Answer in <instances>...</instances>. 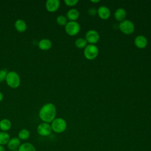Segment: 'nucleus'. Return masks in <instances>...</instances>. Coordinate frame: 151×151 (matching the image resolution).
Masks as SVG:
<instances>
[{
  "mask_svg": "<svg viewBox=\"0 0 151 151\" xmlns=\"http://www.w3.org/2000/svg\"><path fill=\"white\" fill-rule=\"evenodd\" d=\"M56 113L57 109L55 106L51 103H48L41 107L38 113V116L43 122L50 123L55 119Z\"/></svg>",
  "mask_w": 151,
  "mask_h": 151,
  "instance_id": "f257e3e1",
  "label": "nucleus"
},
{
  "mask_svg": "<svg viewBox=\"0 0 151 151\" xmlns=\"http://www.w3.org/2000/svg\"><path fill=\"white\" fill-rule=\"evenodd\" d=\"M5 81L7 85L12 88H18L21 84V78L19 75L15 71H11L8 72Z\"/></svg>",
  "mask_w": 151,
  "mask_h": 151,
  "instance_id": "f03ea898",
  "label": "nucleus"
},
{
  "mask_svg": "<svg viewBox=\"0 0 151 151\" xmlns=\"http://www.w3.org/2000/svg\"><path fill=\"white\" fill-rule=\"evenodd\" d=\"M67 122L66 121L61 118H55L51 124L52 131L56 133H61L64 132L67 129Z\"/></svg>",
  "mask_w": 151,
  "mask_h": 151,
  "instance_id": "7ed1b4c3",
  "label": "nucleus"
},
{
  "mask_svg": "<svg viewBox=\"0 0 151 151\" xmlns=\"http://www.w3.org/2000/svg\"><path fill=\"white\" fill-rule=\"evenodd\" d=\"M99 54V48L95 44H87L84 48V55L87 60L95 59Z\"/></svg>",
  "mask_w": 151,
  "mask_h": 151,
  "instance_id": "20e7f679",
  "label": "nucleus"
},
{
  "mask_svg": "<svg viewBox=\"0 0 151 151\" xmlns=\"http://www.w3.org/2000/svg\"><path fill=\"white\" fill-rule=\"evenodd\" d=\"M119 28L122 32L126 35L131 34L134 31V25L133 22L129 19H124L120 22L119 25Z\"/></svg>",
  "mask_w": 151,
  "mask_h": 151,
  "instance_id": "39448f33",
  "label": "nucleus"
},
{
  "mask_svg": "<svg viewBox=\"0 0 151 151\" xmlns=\"http://www.w3.org/2000/svg\"><path fill=\"white\" fill-rule=\"evenodd\" d=\"M80 25L77 21H68L65 25V31L70 36L77 35L80 32Z\"/></svg>",
  "mask_w": 151,
  "mask_h": 151,
  "instance_id": "423d86ee",
  "label": "nucleus"
},
{
  "mask_svg": "<svg viewBox=\"0 0 151 151\" xmlns=\"http://www.w3.org/2000/svg\"><path fill=\"white\" fill-rule=\"evenodd\" d=\"M37 132L38 134L41 136H48L50 135L52 132L51 124L45 122L41 123L38 125L37 127Z\"/></svg>",
  "mask_w": 151,
  "mask_h": 151,
  "instance_id": "0eeeda50",
  "label": "nucleus"
},
{
  "mask_svg": "<svg viewBox=\"0 0 151 151\" xmlns=\"http://www.w3.org/2000/svg\"><path fill=\"white\" fill-rule=\"evenodd\" d=\"M85 39L90 44H95L99 41L100 39V35L97 31L94 29H90L86 33Z\"/></svg>",
  "mask_w": 151,
  "mask_h": 151,
  "instance_id": "6e6552de",
  "label": "nucleus"
},
{
  "mask_svg": "<svg viewBox=\"0 0 151 151\" xmlns=\"http://www.w3.org/2000/svg\"><path fill=\"white\" fill-rule=\"evenodd\" d=\"M60 1L59 0H47L45 2L46 9L50 12L56 11L60 7Z\"/></svg>",
  "mask_w": 151,
  "mask_h": 151,
  "instance_id": "1a4fd4ad",
  "label": "nucleus"
},
{
  "mask_svg": "<svg viewBox=\"0 0 151 151\" xmlns=\"http://www.w3.org/2000/svg\"><path fill=\"white\" fill-rule=\"evenodd\" d=\"M97 14L102 19H107L111 14L110 9L106 6H100L97 9Z\"/></svg>",
  "mask_w": 151,
  "mask_h": 151,
  "instance_id": "9d476101",
  "label": "nucleus"
},
{
  "mask_svg": "<svg viewBox=\"0 0 151 151\" xmlns=\"http://www.w3.org/2000/svg\"><path fill=\"white\" fill-rule=\"evenodd\" d=\"M21 140L18 137H14L10 139L7 143V148L11 150H17L19 149L21 145Z\"/></svg>",
  "mask_w": 151,
  "mask_h": 151,
  "instance_id": "9b49d317",
  "label": "nucleus"
},
{
  "mask_svg": "<svg viewBox=\"0 0 151 151\" xmlns=\"http://www.w3.org/2000/svg\"><path fill=\"white\" fill-rule=\"evenodd\" d=\"M134 44L138 48L143 49L147 46V40L145 36L142 35H137L134 40Z\"/></svg>",
  "mask_w": 151,
  "mask_h": 151,
  "instance_id": "f8f14e48",
  "label": "nucleus"
},
{
  "mask_svg": "<svg viewBox=\"0 0 151 151\" xmlns=\"http://www.w3.org/2000/svg\"><path fill=\"white\" fill-rule=\"evenodd\" d=\"M38 46L39 48L41 50H48L51 48L52 42L48 38H43L39 41L38 43Z\"/></svg>",
  "mask_w": 151,
  "mask_h": 151,
  "instance_id": "ddd939ff",
  "label": "nucleus"
},
{
  "mask_svg": "<svg viewBox=\"0 0 151 151\" xmlns=\"http://www.w3.org/2000/svg\"><path fill=\"white\" fill-rule=\"evenodd\" d=\"M126 15H127V13L126 10L122 8H117L114 13V17L115 19L117 21H119L120 22H122L125 19L126 17Z\"/></svg>",
  "mask_w": 151,
  "mask_h": 151,
  "instance_id": "4468645a",
  "label": "nucleus"
},
{
  "mask_svg": "<svg viewBox=\"0 0 151 151\" xmlns=\"http://www.w3.org/2000/svg\"><path fill=\"white\" fill-rule=\"evenodd\" d=\"M16 30L19 32H24L27 28L26 22L22 19H18L14 24Z\"/></svg>",
  "mask_w": 151,
  "mask_h": 151,
  "instance_id": "2eb2a0df",
  "label": "nucleus"
},
{
  "mask_svg": "<svg viewBox=\"0 0 151 151\" xmlns=\"http://www.w3.org/2000/svg\"><path fill=\"white\" fill-rule=\"evenodd\" d=\"M79 11L75 8H72L67 11L66 17L70 20V21H76L79 17Z\"/></svg>",
  "mask_w": 151,
  "mask_h": 151,
  "instance_id": "dca6fc26",
  "label": "nucleus"
},
{
  "mask_svg": "<svg viewBox=\"0 0 151 151\" xmlns=\"http://www.w3.org/2000/svg\"><path fill=\"white\" fill-rule=\"evenodd\" d=\"M12 123L8 119H3L0 120V130L2 132L9 130L11 128Z\"/></svg>",
  "mask_w": 151,
  "mask_h": 151,
  "instance_id": "f3484780",
  "label": "nucleus"
},
{
  "mask_svg": "<svg viewBox=\"0 0 151 151\" xmlns=\"http://www.w3.org/2000/svg\"><path fill=\"white\" fill-rule=\"evenodd\" d=\"M18 151H37L35 146L29 142H25L21 144Z\"/></svg>",
  "mask_w": 151,
  "mask_h": 151,
  "instance_id": "a211bd4d",
  "label": "nucleus"
},
{
  "mask_svg": "<svg viewBox=\"0 0 151 151\" xmlns=\"http://www.w3.org/2000/svg\"><path fill=\"white\" fill-rule=\"evenodd\" d=\"M10 139V135L8 132L2 131L0 132V145L3 146L6 145Z\"/></svg>",
  "mask_w": 151,
  "mask_h": 151,
  "instance_id": "6ab92c4d",
  "label": "nucleus"
},
{
  "mask_svg": "<svg viewBox=\"0 0 151 151\" xmlns=\"http://www.w3.org/2000/svg\"><path fill=\"white\" fill-rule=\"evenodd\" d=\"M30 137V132L27 129H21L18 133V137L20 140H26Z\"/></svg>",
  "mask_w": 151,
  "mask_h": 151,
  "instance_id": "aec40b11",
  "label": "nucleus"
},
{
  "mask_svg": "<svg viewBox=\"0 0 151 151\" xmlns=\"http://www.w3.org/2000/svg\"><path fill=\"white\" fill-rule=\"evenodd\" d=\"M87 45V42L85 38H78L75 41V45L78 48H84Z\"/></svg>",
  "mask_w": 151,
  "mask_h": 151,
  "instance_id": "412c9836",
  "label": "nucleus"
},
{
  "mask_svg": "<svg viewBox=\"0 0 151 151\" xmlns=\"http://www.w3.org/2000/svg\"><path fill=\"white\" fill-rule=\"evenodd\" d=\"M56 22L59 25L65 26L67 23V18L64 15H60L57 17Z\"/></svg>",
  "mask_w": 151,
  "mask_h": 151,
  "instance_id": "4be33fe9",
  "label": "nucleus"
},
{
  "mask_svg": "<svg viewBox=\"0 0 151 151\" xmlns=\"http://www.w3.org/2000/svg\"><path fill=\"white\" fill-rule=\"evenodd\" d=\"M8 72V71L6 69L0 70V83L5 80Z\"/></svg>",
  "mask_w": 151,
  "mask_h": 151,
  "instance_id": "5701e85b",
  "label": "nucleus"
},
{
  "mask_svg": "<svg viewBox=\"0 0 151 151\" xmlns=\"http://www.w3.org/2000/svg\"><path fill=\"white\" fill-rule=\"evenodd\" d=\"M78 2V0H65L64 3L66 5L69 6H73L76 5Z\"/></svg>",
  "mask_w": 151,
  "mask_h": 151,
  "instance_id": "b1692460",
  "label": "nucleus"
},
{
  "mask_svg": "<svg viewBox=\"0 0 151 151\" xmlns=\"http://www.w3.org/2000/svg\"><path fill=\"white\" fill-rule=\"evenodd\" d=\"M87 13L90 16H94L97 14V9L94 7H91L88 9Z\"/></svg>",
  "mask_w": 151,
  "mask_h": 151,
  "instance_id": "393cba45",
  "label": "nucleus"
},
{
  "mask_svg": "<svg viewBox=\"0 0 151 151\" xmlns=\"http://www.w3.org/2000/svg\"><path fill=\"white\" fill-rule=\"evenodd\" d=\"M3 99H4V94L2 92L0 91V102H1L2 101Z\"/></svg>",
  "mask_w": 151,
  "mask_h": 151,
  "instance_id": "a878e982",
  "label": "nucleus"
},
{
  "mask_svg": "<svg viewBox=\"0 0 151 151\" xmlns=\"http://www.w3.org/2000/svg\"><path fill=\"white\" fill-rule=\"evenodd\" d=\"M0 151H6L4 146L0 145Z\"/></svg>",
  "mask_w": 151,
  "mask_h": 151,
  "instance_id": "bb28decb",
  "label": "nucleus"
},
{
  "mask_svg": "<svg viewBox=\"0 0 151 151\" xmlns=\"http://www.w3.org/2000/svg\"><path fill=\"white\" fill-rule=\"evenodd\" d=\"M90 1L93 3H98L100 2V0H91Z\"/></svg>",
  "mask_w": 151,
  "mask_h": 151,
  "instance_id": "cd10ccee",
  "label": "nucleus"
},
{
  "mask_svg": "<svg viewBox=\"0 0 151 151\" xmlns=\"http://www.w3.org/2000/svg\"><path fill=\"white\" fill-rule=\"evenodd\" d=\"M11 151H18V150H11Z\"/></svg>",
  "mask_w": 151,
  "mask_h": 151,
  "instance_id": "c85d7f7f",
  "label": "nucleus"
}]
</instances>
